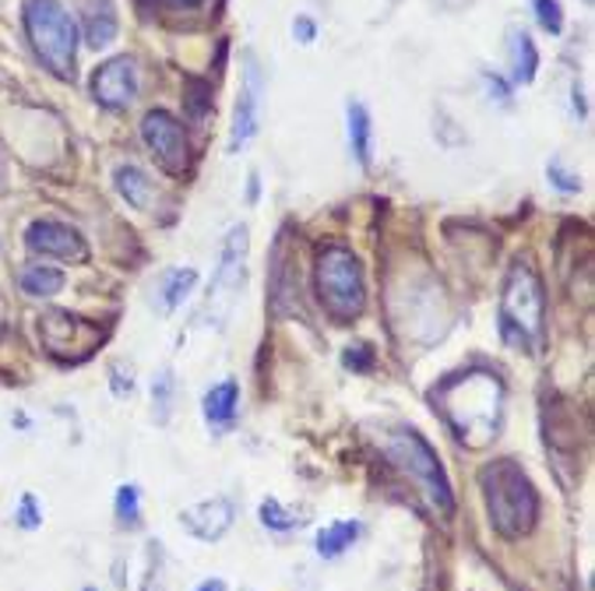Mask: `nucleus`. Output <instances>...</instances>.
<instances>
[{"label": "nucleus", "instance_id": "nucleus-1", "mask_svg": "<svg viewBox=\"0 0 595 591\" xmlns=\"http://www.w3.org/2000/svg\"><path fill=\"white\" fill-rule=\"evenodd\" d=\"M430 402L444 415L451 434L468 447L490 444L500 429V419H504V385H500L497 374L483 370V366L444 377L430 391Z\"/></svg>", "mask_w": 595, "mask_h": 591}, {"label": "nucleus", "instance_id": "nucleus-2", "mask_svg": "<svg viewBox=\"0 0 595 591\" xmlns=\"http://www.w3.org/2000/svg\"><path fill=\"white\" fill-rule=\"evenodd\" d=\"M479 489L487 500V515L497 535L522 539L539 521V493L519 461L500 458L479 469Z\"/></svg>", "mask_w": 595, "mask_h": 591}, {"label": "nucleus", "instance_id": "nucleus-3", "mask_svg": "<svg viewBox=\"0 0 595 591\" xmlns=\"http://www.w3.org/2000/svg\"><path fill=\"white\" fill-rule=\"evenodd\" d=\"M500 334L504 342L536 353L546 339V296L536 268L528 261H514L508 271L504 293H500Z\"/></svg>", "mask_w": 595, "mask_h": 591}, {"label": "nucleus", "instance_id": "nucleus-4", "mask_svg": "<svg viewBox=\"0 0 595 591\" xmlns=\"http://www.w3.org/2000/svg\"><path fill=\"white\" fill-rule=\"evenodd\" d=\"M22 22L39 63L60 82H74L78 68V25L60 0H25Z\"/></svg>", "mask_w": 595, "mask_h": 591}, {"label": "nucleus", "instance_id": "nucleus-5", "mask_svg": "<svg viewBox=\"0 0 595 591\" xmlns=\"http://www.w3.org/2000/svg\"><path fill=\"white\" fill-rule=\"evenodd\" d=\"M318 296L335 321H356L367 307L364 264L349 247H324L318 253Z\"/></svg>", "mask_w": 595, "mask_h": 591}, {"label": "nucleus", "instance_id": "nucleus-6", "mask_svg": "<svg viewBox=\"0 0 595 591\" xmlns=\"http://www.w3.org/2000/svg\"><path fill=\"white\" fill-rule=\"evenodd\" d=\"M388 458L395 461V465L413 478V483L427 493L430 504L437 510H444V515H451V507H455V500H451V486H448V475H444V465L441 458H437L433 447L423 440L413 426H402L395 429V437L388 440Z\"/></svg>", "mask_w": 595, "mask_h": 591}, {"label": "nucleus", "instance_id": "nucleus-7", "mask_svg": "<svg viewBox=\"0 0 595 591\" xmlns=\"http://www.w3.org/2000/svg\"><path fill=\"white\" fill-rule=\"evenodd\" d=\"M247 236H250L247 226H233L223 244V258H218V268L209 285V321L215 328H223L229 321V314L247 285V250H250Z\"/></svg>", "mask_w": 595, "mask_h": 591}, {"label": "nucleus", "instance_id": "nucleus-8", "mask_svg": "<svg viewBox=\"0 0 595 591\" xmlns=\"http://www.w3.org/2000/svg\"><path fill=\"white\" fill-rule=\"evenodd\" d=\"M261 106H264V74L254 54L243 57V82L237 106H233V131H229V155L247 149L261 131Z\"/></svg>", "mask_w": 595, "mask_h": 591}, {"label": "nucleus", "instance_id": "nucleus-9", "mask_svg": "<svg viewBox=\"0 0 595 591\" xmlns=\"http://www.w3.org/2000/svg\"><path fill=\"white\" fill-rule=\"evenodd\" d=\"M141 141L148 145V152L159 158V166L169 173V177H180L191 163V149H187V134L174 114L166 109H152L141 120Z\"/></svg>", "mask_w": 595, "mask_h": 591}, {"label": "nucleus", "instance_id": "nucleus-10", "mask_svg": "<svg viewBox=\"0 0 595 591\" xmlns=\"http://www.w3.org/2000/svg\"><path fill=\"white\" fill-rule=\"evenodd\" d=\"M39 339L50 348L53 356L68 359V356H88L96 342L103 339V331L96 324L82 321V317H71L64 310H50L39 317Z\"/></svg>", "mask_w": 595, "mask_h": 591}, {"label": "nucleus", "instance_id": "nucleus-11", "mask_svg": "<svg viewBox=\"0 0 595 591\" xmlns=\"http://www.w3.org/2000/svg\"><path fill=\"white\" fill-rule=\"evenodd\" d=\"M92 95L103 109H128L138 99V63L134 57H109L92 74Z\"/></svg>", "mask_w": 595, "mask_h": 591}, {"label": "nucleus", "instance_id": "nucleus-12", "mask_svg": "<svg viewBox=\"0 0 595 591\" xmlns=\"http://www.w3.org/2000/svg\"><path fill=\"white\" fill-rule=\"evenodd\" d=\"M25 244H28V250L46 253V258H60V261H85L88 258L82 233L64 226V222H53V218L33 222V226L25 229Z\"/></svg>", "mask_w": 595, "mask_h": 591}, {"label": "nucleus", "instance_id": "nucleus-13", "mask_svg": "<svg viewBox=\"0 0 595 591\" xmlns=\"http://www.w3.org/2000/svg\"><path fill=\"white\" fill-rule=\"evenodd\" d=\"M233 521H237V507L229 497H212L180 510V524L201 542H218L233 529Z\"/></svg>", "mask_w": 595, "mask_h": 591}, {"label": "nucleus", "instance_id": "nucleus-14", "mask_svg": "<svg viewBox=\"0 0 595 591\" xmlns=\"http://www.w3.org/2000/svg\"><path fill=\"white\" fill-rule=\"evenodd\" d=\"M272 307L275 314H293V299L300 293V282L293 275V261H289V244L286 233L278 236V244L272 250Z\"/></svg>", "mask_w": 595, "mask_h": 591}, {"label": "nucleus", "instance_id": "nucleus-15", "mask_svg": "<svg viewBox=\"0 0 595 591\" xmlns=\"http://www.w3.org/2000/svg\"><path fill=\"white\" fill-rule=\"evenodd\" d=\"M508 63H511V82L514 85H532L539 71V50L525 28L511 25L508 28Z\"/></svg>", "mask_w": 595, "mask_h": 591}, {"label": "nucleus", "instance_id": "nucleus-16", "mask_svg": "<svg viewBox=\"0 0 595 591\" xmlns=\"http://www.w3.org/2000/svg\"><path fill=\"white\" fill-rule=\"evenodd\" d=\"M117 28H120V19H117L114 0H88L85 4V43L92 50H103V46L114 43Z\"/></svg>", "mask_w": 595, "mask_h": 591}, {"label": "nucleus", "instance_id": "nucleus-17", "mask_svg": "<svg viewBox=\"0 0 595 591\" xmlns=\"http://www.w3.org/2000/svg\"><path fill=\"white\" fill-rule=\"evenodd\" d=\"M201 409H205V423L212 429H229L233 419H237V409H240V385L237 380H223V385H215L205 394Z\"/></svg>", "mask_w": 595, "mask_h": 591}, {"label": "nucleus", "instance_id": "nucleus-18", "mask_svg": "<svg viewBox=\"0 0 595 591\" xmlns=\"http://www.w3.org/2000/svg\"><path fill=\"white\" fill-rule=\"evenodd\" d=\"M346 120H349V145H353L356 163L364 166V169H370V155H373V120H370V109L359 99H349Z\"/></svg>", "mask_w": 595, "mask_h": 591}, {"label": "nucleus", "instance_id": "nucleus-19", "mask_svg": "<svg viewBox=\"0 0 595 591\" xmlns=\"http://www.w3.org/2000/svg\"><path fill=\"white\" fill-rule=\"evenodd\" d=\"M194 282H198V271L194 268H174V271H166V275L159 279V299H155V307H159L163 314L169 310H177L180 303L191 296L194 289Z\"/></svg>", "mask_w": 595, "mask_h": 591}, {"label": "nucleus", "instance_id": "nucleus-20", "mask_svg": "<svg viewBox=\"0 0 595 591\" xmlns=\"http://www.w3.org/2000/svg\"><path fill=\"white\" fill-rule=\"evenodd\" d=\"M19 285H22L25 296L50 299V296H57L60 289H64V271L46 268V264H28L22 275H19Z\"/></svg>", "mask_w": 595, "mask_h": 591}, {"label": "nucleus", "instance_id": "nucleus-21", "mask_svg": "<svg viewBox=\"0 0 595 591\" xmlns=\"http://www.w3.org/2000/svg\"><path fill=\"white\" fill-rule=\"evenodd\" d=\"M117 190L131 208H138V212L152 208V180L138 166H120L117 169Z\"/></svg>", "mask_w": 595, "mask_h": 591}, {"label": "nucleus", "instance_id": "nucleus-22", "mask_svg": "<svg viewBox=\"0 0 595 591\" xmlns=\"http://www.w3.org/2000/svg\"><path fill=\"white\" fill-rule=\"evenodd\" d=\"M356 539H359V521H335L318 532V553L324 560H335V556L353 549Z\"/></svg>", "mask_w": 595, "mask_h": 591}, {"label": "nucleus", "instance_id": "nucleus-23", "mask_svg": "<svg viewBox=\"0 0 595 591\" xmlns=\"http://www.w3.org/2000/svg\"><path fill=\"white\" fill-rule=\"evenodd\" d=\"M258 515H261V524H264V529H269V532H293V529H300V524H304V518L296 515V510L282 507L275 497L261 500Z\"/></svg>", "mask_w": 595, "mask_h": 591}, {"label": "nucleus", "instance_id": "nucleus-24", "mask_svg": "<svg viewBox=\"0 0 595 591\" xmlns=\"http://www.w3.org/2000/svg\"><path fill=\"white\" fill-rule=\"evenodd\" d=\"M174 394H177V380L174 370H159L152 380V405H155V423H169V412H174Z\"/></svg>", "mask_w": 595, "mask_h": 591}, {"label": "nucleus", "instance_id": "nucleus-25", "mask_svg": "<svg viewBox=\"0 0 595 591\" xmlns=\"http://www.w3.org/2000/svg\"><path fill=\"white\" fill-rule=\"evenodd\" d=\"M114 510H117V518L123 521V524H141V489L134 486V483H123L120 489H117V500H114Z\"/></svg>", "mask_w": 595, "mask_h": 591}, {"label": "nucleus", "instance_id": "nucleus-26", "mask_svg": "<svg viewBox=\"0 0 595 591\" xmlns=\"http://www.w3.org/2000/svg\"><path fill=\"white\" fill-rule=\"evenodd\" d=\"M187 109H191L194 120H205L212 109V85L201 82V78H187Z\"/></svg>", "mask_w": 595, "mask_h": 591}, {"label": "nucleus", "instance_id": "nucleus-27", "mask_svg": "<svg viewBox=\"0 0 595 591\" xmlns=\"http://www.w3.org/2000/svg\"><path fill=\"white\" fill-rule=\"evenodd\" d=\"M532 8H536L539 28L550 32V36H560V32H563V8H560V0H532Z\"/></svg>", "mask_w": 595, "mask_h": 591}, {"label": "nucleus", "instance_id": "nucleus-28", "mask_svg": "<svg viewBox=\"0 0 595 591\" xmlns=\"http://www.w3.org/2000/svg\"><path fill=\"white\" fill-rule=\"evenodd\" d=\"M14 521H19V529H25V532H36L43 524V510H39L33 493H22V504H19V510H14Z\"/></svg>", "mask_w": 595, "mask_h": 591}, {"label": "nucleus", "instance_id": "nucleus-29", "mask_svg": "<svg viewBox=\"0 0 595 591\" xmlns=\"http://www.w3.org/2000/svg\"><path fill=\"white\" fill-rule=\"evenodd\" d=\"M546 177H550V184L557 190H563V194H578V190H582V177H574V173L563 169L560 158H550V166H546Z\"/></svg>", "mask_w": 595, "mask_h": 591}, {"label": "nucleus", "instance_id": "nucleus-30", "mask_svg": "<svg viewBox=\"0 0 595 591\" xmlns=\"http://www.w3.org/2000/svg\"><path fill=\"white\" fill-rule=\"evenodd\" d=\"M205 0H138L141 11H159V14H180V11H198Z\"/></svg>", "mask_w": 595, "mask_h": 591}, {"label": "nucleus", "instance_id": "nucleus-31", "mask_svg": "<svg viewBox=\"0 0 595 591\" xmlns=\"http://www.w3.org/2000/svg\"><path fill=\"white\" fill-rule=\"evenodd\" d=\"M342 363H346V370H353V374H370L373 370V348L370 345H349Z\"/></svg>", "mask_w": 595, "mask_h": 591}, {"label": "nucleus", "instance_id": "nucleus-32", "mask_svg": "<svg viewBox=\"0 0 595 591\" xmlns=\"http://www.w3.org/2000/svg\"><path fill=\"white\" fill-rule=\"evenodd\" d=\"M293 36H296V43H304V46H310L318 39V25L307 19V14H296V22H293Z\"/></svg>", "mask_w": 595, "mask_h": 591}, {"label": "nucleus", "instance_id": "nucleus-33", "mask_svg": "<svg viewBox=\"0 0 595 591\" xmlns=\"http://www.w3.org/2000/svg\"><path fill=\"white\" fill-rule=\"evenodd\" d=\"M109 374H114V394H117V398H123V394H131V391H134V380H131V374L123 377V366H120V363H117Z\"/></svg>", "mask_w": 595, "mask_h": 591}, {"label": "nucleus", "instance_id": "nucleus-34", "mask_svg": "<svg viewBox=\"0 0 595 591\" xmlns=\"http://www.w3.org/2000/svg\"><path fill=\"white\" fill-rule=\"evenodd\" d=\"M468 4V0H437V8H444V11H462Z\"/></svg>", "mask_w": 595, "mask_h": 591}, {"label": "nucleus", "instance_id": "nucleus-35", "mask_svg": "<svg viewBox=\"0 0 595 591\" xmlns=\"http://www.w3.org/2000/svg\"><path fill=\"white\" fill-rule=\"evenodd\" d=\"M198 591H226V584L218 581V578H212V581H205V584H198Z\"/></svg>", "mask_w": 595, "mask_h": 591}, {"label": "nucleus", "instance_id": "nucleus-36", "mask_svg": "<svg viewBox=\"0 0 595 591\" xmlns=\"http://www.w3.org/2000/svg\"><path fill=\"white\" fill-rule=\"evenodd\" d=\"M4 184H8V169H4V158H0V190H4Z\"/></svg>", "mask_w": 595, "mask_h": 591}, {"label": "nucleus", "instance_id": "nucleus-37", "mask_svg": "<svg viewBox=\"0 0 595 591\" xmlns=\"http://www.w3.org/2000/svg\"><path fill=\"white\" fill-rule=\"evenodd\" d=\"M82 591H96V588H82Z\"/></svg>", "mask_w": 595, "mask_h": 591}]
</instances>
